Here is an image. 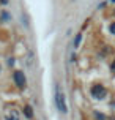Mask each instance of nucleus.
Listing matches in <instances>:
<instances>
[{
    "instance_id": "6e6552de",
    "label": "nucleus",
    "mask_w": 115,
    "mask_h": 120,
    "mask_svg": "<svg viewBox=\"0 0 115 120\" xmlns=\"http://www.w3.org/2000/svg\"><path fill=\"white\" fill-rule=\"evenodd\" d=\"M110 30H112V32L115 33V24H112V25H110Z\"/></svg>"
},
{
    "instance_id": "1a4fd4ad",
    "label": "nucleus",
    "mask_w": 115,
    "mask_h": 120,
    "mask_svg": "<svg viewBox=\"0 0 115 120\" xmlns=\"http://www.w3.org/2000/svg\"><path fill=\"white\" fill-rule=\"evenodd\" d=\"M110 2H115V0H110Z\"/></svg>"
},
{
    "instance_id": "7ed1b4c3",
    "label": "nucleus",
    "mask_w": 115,
    "mask_h": 120,
    "mask_svg": "<svg viewBox=\"0 0 115 120\" xmlns=\"http://www.w3.org/2000/svg\"><path fill=\"white\" fill-rule=\"evenodd\" d=\"M14 82L18 87H25V76L22 71H16L14 73Z\"/></svg>"
},
{
    "instance_id": "20e7f679",
    "label": "nucleus",
    "mask_w": 115,
    "mask_h": 120,
    "mask_svg": "<svg viewBox=\"0 0 115 120\" xmlns=\"http://www.w3.org/2000/svg\"><path fill=\"white\" fill-rule=\"evenodd\" d=\"M5 120H19V114L16 111H10V112L5 115Z\"/></svg>"
},
{
    "instance_id": "f03ea898",
    "label": "nucleus",
    "mask_w": 115,
    "mask_h": 120,
    "mask_svg": "<svg viewBox=\"0 0 115 120\" xmlns=\"http://www.w3.org/2000/svg\"><path fill=\"white\" fill-rule=\"evenodd\" d=\"M91 95H93V98H104V95H106V89H104L103 85H93L91 87Z\"/></svg>"
},
{
    "instance_id": "39448f33",
    "label": "nucleus",
    "mask_w": 115,
    "mask_h": 120,
    "mask_svg": "<svg viewBox=\"0 0 115 120\" xmlns=\"http://www.w3.org/2000/svg\"><path fill=\"white\" fill-rule=\"evenodd\" d=\"M80 40H82V35H80V33H79V35H76V40H74V48H79Z\"/></svg>"
},
{
    "instance_id": "f257e3e1",
    "label": "nucleus",
    "mask_w": 115,
    "mask_h": 120,
    "mask_svg": "<svg viewBox=\"0 0 115 120\" xmlns=\"http://www.w3.org/2000/svg\"><path fill=\"white\" fill-rule=\"evenodd\" d=\"M55 103H57V108H58L60 112L68 114V106H66V101H65V96L61 93L60 87H55Z\"/></svg>"
},
{
    "instance_id": "0eeeda50",
    "label": "nucleus",
    "mask_w": 115,
    "mask_h": 120,
    "mask_svg": "<svg viewBox=\"0 0 115 120\" xmlns=\"http://www.w3.org/2000/svg\"><path fill=\"white\" fill-rule=\"evenodd\" d=\"M110 68H112V71L115 73V60H114V62H112V66H110Z\"/></svg>"
},
{
    "instance_id": "423d86ee",
    "label": "nucleus",
    "mask_w": 115,
    "mask_h": 120,
    "mask_svg": "<svg viewBox=\"0 0 115 120\" xmlns=\"http://www.w3.org/2000/svg\"><path fill=\"white\" fill-rule=\"evenodd\" d=\"M25 115H27L29 119H32V117H33V112H32V108H30V106H25Z\"/></svg>"
}]
</instances>
